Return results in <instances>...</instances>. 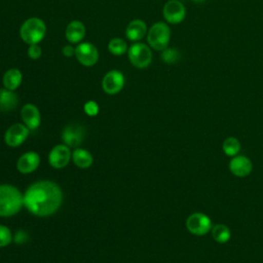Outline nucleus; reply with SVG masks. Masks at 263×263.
<instances>
[{"mask_svg":"<svg viewBox=\"0 0 263 263\" xmlns=\"http://www.w3.org/2000/svg\"><path fill=\"white\" fill-rule=\"evenodd\" d=\"M29 132L30 129L25 124L14 123L7 128L4 135L5 143L9 147H18L27 140Z\"/></svg>","mask_w":263,"mask_h":263,"instance_id":"9","label":"nucleus"},{"mask_svg":"<svg viewBox=\"0 0 263 263\" xmlns=\"http://www.w3.org/2000/svg\"><path fill=\"white\" fill-rule=\"evenodd\" d=\"M40 164V156L35 151L24 153L16 162V168L22 174H30L37 170Z\"/></svg>","mask_w":263,"mask_h":263,"instance_id":"14","label":"nucleus"},{"mask_svg":"<svg viewBox=\"0 0 263 263\" xmlns=\"http://www.w3.org/2000/svg\"><path fill=\"white\" fill-rule=\"evenodd\" d=\"M212 237L218 243H226L231 237V231L225 224H216L213 226Z\"/></svg>","mask_w":263,"mask_h":263,"instance_id":"21","label":"nucleus"},{"mask_svg":"<svg viewBox=\"0 0 263 263\" xmlns=\"http://www.w3.org/2000/svg\"><path fill=\"white\" fill-rule=\"evenodd\" d=\"M222 150L227 156L234 157L238 155L240 151V142L234 137H228L222 144Z\"/></svg>","mask_w":263,"mask_h":263,"instance_id":"22","label":"nucleus"},{"mask_svg":"<svg viewBox=\"0 0 263 263\" xmlns=\"http://www.w3.org/2000/svg\"><path fill=\"white\" fill-rule=\"evenodd\" d=\"M128 59L133 66L139 69L147 68L152 62V51L145 43H134L127 50Z\"/></svg>","mask_w":263,"mask_h":263,"instance_id":"5","label":"nucleus"},{"mask_svg":"<svg viewBox=\"0 0 263 263\" xmlns=\"http://www.w3.org/2000/svg\"><path fill=\"white\" fill-rule=\"evenodd\" d=\"M187 230L196 236H202L209 233L213 228L211 218L200 212L191 214L186 220Z\"/></svg>","mask_w":263,"mask_h":263,"instance_id":"6","label":"nucleus"},{"mask_svg":"<svg viewBox=\"0 0 263 263\" xmlns=\"http://www.w3.org/2000/svg\"><path fill=\"white\" fill-rule=\"evenodd\" d=\"M72 160L76 166L80 168H87L93 162L92 155L85 149L76 148L72 152Z\"/></svg>","mask_w":263,"mask_h":263,"instance_id":"20","label":"nucleus"},{"mask_svg":"<svg viewBox=\"0 0 263 263\" xmlns=\"http://www.w3.org/2000/svg\"><path fill=\"white\" fill-rule=\"evenodd\" d=\"M83 110H84L85 114H87L88 116H96V115H98L100 108H99V105L97 102L88 101L84 104Z\"/></svg>","mask_w":263,"mask_h":263,"instance_id":"26","label":"nucleus"},{"mask_svg":"<svg viewBox=\"0 0 263 263\" xmlns=\"http://www.w3.org/2000/svg\"><path fill=\"white\" fill-rule=\"evenodd\" d=\"M63 53H64L65 57H68V58H70L72 55H75V48L72 47L71 45H66L63 48Z\"/></svg>","mask_w":263,"mask_h":263,"instance_id":"29","label":"nucleus"},{"mask_svg":"<svg viewBox=\"0 0 263 263\" xmlns=\"http://www.w3.org/2000/svg\"><path fill=\"white\" fill-rule=\"evenodd\" d=\"M171 39V29L162 22L155 23L151 26L147 34V40L150 45L155 50L162 51L165 49L170 43Z\"/></svg>","mask_w":263,"mask_h":263,"instance_id":"4","label":"nucleus"},{"mask_svg":"<svg viewBox=\"0 0 263 263\" xmlns=\"http://www.w3.org/2000/svg\"><path fill=\"white\" fill-rule=\"evenodd\" d=\"M24 206V194L10 184L0 185V217L17 214Z\"/></svg>","mask_w":263,"mask_h":263,"instance_id":"2","label":"nucleus"},{"mask_svg":"<svg viewBox=\"0 0 263 263\" xmlns=\"http://www.w3.org/2000/svg\"><path fill=\"white\" fill-rule=\"evenodd\" d=\"M147 33L146 23L142 20H134L132 21L125 31V35L130 41H139L141 40L145 34Z\"/></svg>","mask_w":263,"mask_h":263,"instance_id":"16","label":"nucleus"},{"mask_svg":"<svg viewBox=\"0 0 263 263\" xmlns=\"http://www.w3.org/2000/svg\"><path fill=\"white\" fill-rule=\"evenodd\" d=\"M18 103V98L13 90L7 88L0 89V111L9 112L16 108Z\"/></svg>","mask_w":263,"mask_h":263,"instance_id":"18","label":"nucleus"},{"mask_svg":"<svg viewBox=\"0 0 263 263\" xmlns=\"http://www.w3.org/2000/svg\"><path fill=\"white\" fill-rule=\"evenodd\" d=\"M71 158H72V152L70 151V147H68L65 144H60L54 146L48 154L49 164L53 168L65 167L69 163Z\"/></svg>","mask_w":263,"mask_h":263,"instance_id":"10","label":"nucleus"},{"mask_svg":"<svg viewBox=\"0 0 263 263\" xmlns=\"http://www.w3.org/2000/svg\"><path fill=\"white\" fill-rule=\"evenodd\" d=\"M124 85V76L120 71L111 70L107 72L102 80L103 90L108 95L118 93Z\"/></svg>","mask_w":263,"mask_h":263,"instance_id":"11","label":"nucleus"},{"mask_svg":"<svg viewBox=\"0 0 263 263\" xmlns=\"http://www.w3.org/2000/svg\"><path fill=\"white\" fill-rule=\"evenodd\" d=\"M85 36V27L80 21H73L66 28V38L71 43L80 42Z\"/></svg>","mask_w":263,"mask_h":263,"instance_id":"17","label":"nucleus"},{"mask_svg":"<svg viewBox=\"0 0 263 263\" xmlns=\"http://www.w3.org/2000/svg\"><path fill=\"white\" fill-rule=\"evenodd\" d=\"M180 52L176 48H165L161 52V60L166 64H175L180 60Z\"/></svg>","mask_w":263,"mask_h":263,"instance_id":"24","label":"nucleus"},{"mask_svg":"<svg viewBox=\"0 0 263 263\" xmlns=\"http://www.w3.org/2000/svg\"><path fill=\"white\" fill-rule=\"evenodd\" d=\"M23 75L18 69L11 68L7 70L2 78V83L5 88L9 90H15L22 83Z\"/></svg>","mask_w":263,"mask_h":263,"instance_id":"19","label":"nucleus"},{"mask_svg":"<svg viewBox=\"0 0 263 263\" xmlns=\"http://www.w3.org/2000/svg\"><path fill=\"white\" fill-rule=\"evenodd\" d=\"M26 234H27V233L24 232L23 230L17 231V232L15 233V236H14L15 242H16V243H22V242H24V241L26 240V238H27V235H26Z\"/></svg>","mask_w":263,"mask_h":263,"instance_id":"28","label":"nucleus"},{"mask_svg":"<svg viewBox=\"0 0 263 263\" xmlns=\"http://www.w3.org/2000/svg\"><path fill=\"white\" fill-rule=\"evenodd\" d=\"M21 116L25 125L29 129H36L41 122V116L39 109L34 104H26L21 110Z\"/></svg>","mask_w":263,"mask_h":263,"instance_id":"15","label":"nucleus"},{"mask_svg":"<svg viewBox=\"0 0 263 263\" xmlns=\"http://www.w3.org/2000/svg\"><path fill=\"white\" fill-rule=\"evenodd\" d=\"M46 34V26L41 18L31 17L24 22L20 35L27 44H38Z\"/></svg>","mask_w":263,"mask_h":263,"instance_id":"3","label":"nucleus"},{"mask_svg":"<svg viewBox=\"0 0 263 263\" xmlns=\"http://www.w3.org/2000/svg\"><path fill=\"white\" fill-rule=\"evenodd\" d=\"M164 20L172 25L180 24L186 16V8L179 0L167 1L162 9Z\"/></svg>","mask_w":263,"mask_h":263,"instance_id":"7","label":"nucleus"},{"mask_svg":"<svg viewBox=\"0 0 263 263\" xmlns=\"http://www.w3.org/2000/svg\"><path fill=\"white\" fill-rule=\"evenodd\" d=\"M75 57L81 65L91 67L99 60V51L91 43L83 42L78 44L75 48Z\"/></svg>","mask_w":263,"mask_h":263,"instance_id":"8","label":"nucleus"},{"mask_svg":"<svg viewBox=\"0 0 263 263\" xmlns=\"http://www.w3.org/2000/svg\"><path fill=\"white\" fill-rule=\"evenodd\" d=\"M42 54L41 47L38 44H30L28 48V55L32 60H38Z\"/></svg>","mask_w":263,"mask_h":263,"instance_id":"27","label":"nucleus"},{"mask_svg":"<svg viewBox=\"0 0 263 263\" xmlns=\"http://www.w3.org/2000/svg\"><path fill=\"white\" fill-rule=\"evenodd\" d=\"M12 240L10 229L4 225H0V248L8 246Z\"/></svg>","mask_w":263,"mask_h":263,"instance_id":"25","label":"nucleus"},{"mask_svg":"<svg viewBox=\"0 0 263 263\" xmlns=\"http://www.w3.org/2000/svg\"><path fill=\"white\" fill-rule=\"evenodd\" d=\"M63 202L60 186L48 180L37 181L24 193V206L33 215L47 217L54 214Z\"/></svg>","mask_w":263,"mask_h":263,"instance_id":"1","label":"nucleus"},{"mask_svg":"<svg viewBox=\"0 0 263 263\" xmlns=\"http://www.w3.org/2000/svg\"><path fill=\"white\" fill-rule=\"evenodd\" d=\"M108 49L114 55H121L127 51V44L121 38H113L108 43Z\"/></svg>","mask_w":263,"mask_h":263,"instance_id":"23","label":"nucleus"},{"mask_svg":"<svg viewBox=\"0 0 263 263\" xmlns=\"http://www.w3.org/2000/svg\"><path fill=\"white\" fill-rule=\"evenodd\" d=\"M85 135V129L83 126L78 124H70L67 125L62 133V139L65 145L68 147H77L79 146Z\"/></svg>","mask_w":263,"mask_h":263,"instance_id":"12","label":"nucleus"},{"mask_svg":"<svg viewBox=\"0 0 263 263\" xmlns=\"http://www.w3.org/2000/svg\"><path fill=\"white\" fill-rule=\"evenodd\" d=\"M253 163L251 159L245 155H236L229 162V171L238 178H245L251 174Z\"/></svg>","mask_w":263,"mask_h":263,"instance_id":"13","label":"nucleus"}]
</instances>
